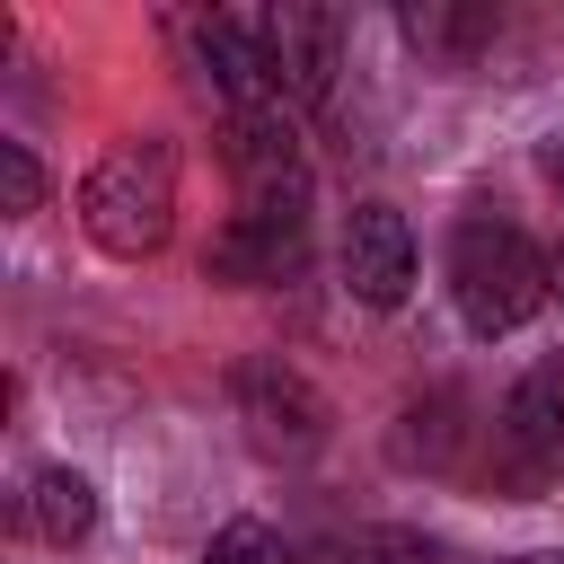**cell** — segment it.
Masks as SVG:
<instances>
[{
	"label": "cell",
	"instance_id": "1",
	"mask_svg": "<svg viewBox=\"0 0 564 564\" xmlns=\"http://www.w3.org/2000/svg\"><path fill=\"white\" fill-rule=\"evenodd\" d=\"M449 300L467 317V335H511L555 300V256L494 212H467L449 229Z\"/></svg>",
	"mask_w": 564,
	"mask_h": 564
},
{
	"label": "cell",
	"instance_id": "2",
	"mask_svg": "<svg viewBox=\"0 0 564 564\" xmlns=\"http://www.w3.org/2000/svg\"><path fill=\"white\" fill-rule=\"evenodd\" d=\"M79 229L115 256V264H141L167 247L176 229V150L159 132H132L115 150H97V167L79 176Z\"/></svg>",
	"mask_w": 564,
	"mask_h": 564
},
{
	"label": "cell",
	"instance_id": "3",
	"mask_svg": "<svg viewBox=\"0 0 564 564\" xmlns=\"http://www.w3.org/2000/svg\"><path fill=\"white\" fill-rule=\"evenodd\" d=\"M220 159L238 176V212L256 220H300L308 229V150H300V123L291 106H247L220 123Z\"/></svg>",
	"mask_w": 564,
	"mask_h": 564
},
{
	"label": "cell",
	"instance_id": "4",
	"mask_svg": "<svg viewBox=\"0 0 564 564\" xmlns=\"http://www.w3.org/2000/svg\"><path fill=\"white\" fill-rule=\"evenodd\" d=\"M229 405H238V423H247V441L264 449V458H317L326 449V432H335V405H326V388L308 379V370H291L282 352H256V361H238L229 370Z\"/></svg>",
	"mask_w": 564,
	"mask_h": 564
},
{
	"label": "cell",
	"instance_id": "5",
	"mask_svg": "<svg viewBox=\"0 0 564 564\" xmlns=\"http://www.w3.org/2000/svg\"><path fill=\"white\" fill-rule=\"evenodd\" d=\"M264 35V79H273V106H326L335 97V70H344V18L317 9V0H282L256 18Z\"/></svg>",
	"mask_w": 564,
	"mask_h": 564
},
{
	"label": "cell",
	"instance_id": "6",
	"mask_svg": "<svg viewBox=\"0 0 564 564\" xmlns=\"http://www.w3.org/2000/svg\"><path fill=\"white\" fill-rule=\"evenodd\" d=\"M494 441H502V458H511L520 485H538V476L564 458V352H538V361L511 379Z\"/></svg>",
	"mask_w": 564,
	"mask_h": 564
},
{
	"label": "cell",
	"instance_id": "7",
	"mask_svg": "<svg viewBox=\"0 0 564 564\" xmlns=\"http://www.w3.org/2000/svg\"><path fill=\"white\" fill-rule=\"evenodd\" d=\"M344 282L361 308H405L414 291V229L397 203H352L344 220Z\"/></svg>",
	"mask_w": 564,
	"mask_h": 564
},
{
	"label": "cell",
	"instance_id": "8",
	"mask_svg": "<svg viewBox=\"0 0 564 564\" xmlns=\"http://www.w3.org/2000/svg\"><path fill=\"white\" fill-rule=\"evenodd\" d=\"M300 264H308V229H300V220H256V212L220 220L212 247H203V273L229 282V291H273V282H291Z\"/></svg>",
	"mask_w": 564,
	"mask_h": 564
},
{
	"label": "cell",
	"instance_id": "9",
	"mask_svg": "<svg viewBox=\"0 0 564 564\" xmlns=\"http://www.w3.org/2000/svg\"><path fill=\"white\" fill-rule=\"evenodd\" d=\"M185 44H194V62H203V79H212V97H220L229 115H247V106H273V79H264V35H256V18H238V9H203V18L185 26Z\"/></svg>",
	"mask_w": 564,
	"mask_h": 564
},
{
	"label": "cell",
	"instance_id": "10",
	"mask_svg": "<svg viewBox=\"0 0 564 564\" xmlns=\"http://www.w3.org/2000/svg\"><path fill=\"white\" fill-rule=\"evenodd\" d=\"M397 26H405V44H423L432 62H476V53L502 35V9H485V0H423V9H397Z\"/></svg>",
	"mask_w": 564,
	"mask_h": 564
},
{
	"label": "cell",
	"instance_id": "11",
	"mask_svg": "<svg viewBox=\"0 0 564 564\" xmlns=\"http://www.w3.org/2000/svg\"><path fill=\"white\" fill-rule=\"evenodd\" d=\"M97 485L79 476V467H35L26 476V529L44 538V546H79V538H97Z\"/></svg>",
	"mask_w": 564,
	"mask_h": 564
},
{
	"label": "cell",
	"instance_id": "12",
	"mask_svg": "<svg viewBox=\"0 0 564 564\" xmlns=\"http://www.w3.org/2000/svg\"><path fill=\"white\" fill-rule=\"evenodd\" d=\"M458 414H467V397H458V388L414 397V405L397 414V441H388V449H397V467H432V476H441V467L458 458V441H467V423H458Z\"/></svg>",
	"mask_w": 564,
	"mask_h": 564
},
{
	"label": "cell",
	"instance_id": "13",
	"mask_svg": "<svg viewBox=\"0 0 564 564\" xmlns=\"http://www.w3.org/2000/svg\"><path fill=\"white\" fill-rule=\"evenodd\" d=\"M300 564H449V555H441V538H423V529H335V538H317Z\"/></svg>",
	"mask_w": 564,
	"mask_h": 564
},
{
	"label": "cell",
	"instance_id": "14",
	"mask_svg": "<svg viewBox=\"0 0 564 564\" xmlns=\"http://www.w3.org/2000/svg\"><path fill=\"white\" fill-rule=\"evenodd\" d=\"M203 564H291V546H282V529H264V520H220L212 546H203Z\"/></svg>",
	"mask_w": 564,
	"mask_h": 564
},
{
	"label": "cell",
	"instance_id": "15",
	"mask_svg": "<svg viewBox=\"0 0 564 564\" xmlns=\"http://www.w3.org/2000/svg\"><path fill=\"white\" fill-rule=\"evenodd\" d=\"M0 212H9V220L44 212V167H35L26 141H0Z\"/></svg>",
	"mask_w": 564,
	"mask_h": 564
},
{
	"label": "cell",
	"instance_id": "16",
	"mask_svg": "<svg viewBox=\"0 0 564 564\" xmlns=\"http://www.w3.org/2000/svg\"><path fill=\"white\" fill-rule=\"evenodd\" d=\"M555 300H564V247H555Z\"/></svg>",
	"mask_w": 564,
	"mask_h": 564
},
{
	"label": "cell",
	"instance_id": "17",
	"mask_svg": "<svg viewBox=\"0 0 564 564\" xmlns=\"http://www.w3.org/2000/svg\"><path fill=\"white\" fill-rule=\"evenodd\" d=\"M520 564H564V555H520Z\"/></svg>",
	"mask_w": 564,
	"mask_h": 564
}]
</instances>
